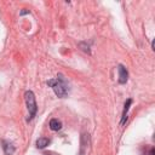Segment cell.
Returning a JSON list of instances; mask_svg holds the SVG:
<instances>
[{"instance_id":"2","label":"cell","mask_w":155,"mask_h":155,"mask_svg":"<svg viewBox=\"0 0 155 155\" xmlns=\"http://www.w3.org/2000/svg\"><path fill=\"white\" fill-rule=\"evenodd\" d=\"M24 99H25L27 108H28V111H29V117H28V120H31V119L35 116L36 110H38L35 96H34V93H33L31 91H27L25 94H24Z\"/></svg>"},{"instance_id":"4","label":"cell","mask_w":155,"mask_h":155,"mask_svg":"<svg viewBox=\"0 0 155 155\" xmlns=\"http://www.w3.org/2000/svg\"><path fill=\"white\" fill-rule=\"evenodd\" d=\"M2 148H4V151H5V154L6 155H12L13 153H15V147L11 144V143H8V142H2Z\"/></svg>"},{"instance_id":"7","label":"cell","mask_w":155,"mask_h":155,"mask_svg":"<svg viewBox=\"0 0 155 155\" xmlns=\"http://www.w3.org/2000/svg\"><path fill=\"white\" fill-rule=\"evenodd\" d=\"M48 144H50V139L46 138V137H40V138L36 140V147H38L39 149H42V148H45V147L48 145Z\"/></svg>"},{"instance_id":"3","label":"cell","mask_w":155,"mask_h":155,"mask_svg":"<svg viewBox=\"0 0 155 155\" xmlns=\"http://www.w3.org/2000/svg\"><path fill=\"white\" fill-rule=\"evenodd\" d=\"M117 70H119V82L120 84H126L127 82V79H128V73H127L126 68L120 64L119 68H117Z\"/></svg>"},{"instance_id":"6","label":"cell","mask_w":155,"mask_h":155,"mask_svg":"<svg viewBox=\"0 0 155 155\" xmlns=\"http://www.w3.org/2000/svg\"><path fill=\"white\" fill-rule=\"evenodd\" d=\"M50 128L52 131H58V130L62 128V122L59 120H57V119H52L50 121Z\"/></svg>"},{"instance_id":"1","label":"cell","mask_w":155,"mask_h":155,"mask_svg":"<svg viewBox=\"0 0 155 155\" xmlns=\"http://www.w3.org/2000/svg\"><path fill=\"white\" fill-rule=\"evenodd\" d=\"M47 85L52 87V90L54 91L56 96L59 97V98H64L68 94V85H67L64 78L61 74L57 76V79L48 80L47 81Z\"/></svg>"},{"instance_id":"8","label":"cell","mask_w":155,"mask_h":155,"mask_svg":"<svg viewBox=\"0 0 155 155\" xmlns=\"http://www.w3.org/2000/svg\"><path fill=\"white\" fill-rule=\"evenodd\" d=\"M25 13H29V11H28V10H23V11H21V15H25Z\"/></svg>"},{"instance_id":"5","label":"cell","mask_w":155,"mask_h":155,"mask_svg":"<svg viewBox=\"0 0 155 155\" xmlns=\"http://www.w3.org/2000/svg\"><path fill=\"white\" fill-rule=\"evenodd\" d=\"M131 103H132L131 99H127L126 103H125V108H124V111H122V119H121V122H120L121 125H124V124L126 122V119H127V111H128V108H130Z\"/></svg>"}]
</instances>
